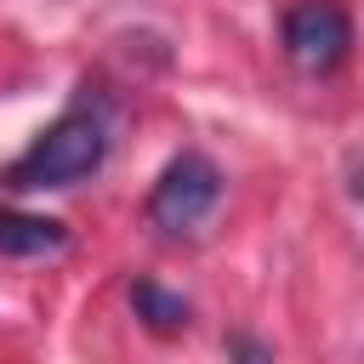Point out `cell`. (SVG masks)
<instances>
[{"label":"cell","instance_id":"obj_1","mask_svg":"<svg viewBox=\"0 0 364 364\" xmlns=\"http://www.w3.org/2000/svg\"><path fill=\"white\" fill-rule=\"evenodd\" d=\"M102 159H108V102L91 97V85H80V97L6 165V188H17V193L74 188L85 176H97Z\"/></svg>","mask_w":364,"mask_h":364},{"label":"cell","instance_id":"obj_2","mask_svg":"<svg viewBox=\"0 0 364 364\" xmlns=\"http://www.w3.org/2000/svg\"><path fill=\"white\" fill-rule=\"evenodd\" d=\"M216 199H222V171H216V159L199 154V148H182V154L154 176V188H148V222H154L159 233H188V228H199V222L216 210Z\"/></svg>","mask_w":364,"mask_h":364},{"label":"cell","instance_id":"obj_3","mask_svg":"<svg viewBox=\"0 0 364 364\" xmlns=\"http://www.w3.org/2000/svg\"><path fill=\"white\" fill-rule=\"evenodd\" d=\"M279 34H284V57L307 74H330L353 51V17L341 0H296L284 11Z\"/></svg>","mask_w":364,"mask_h":364},{"label":"cell","instance_id":"obj_4","mask_svg":"<svg viewBox=\"0 0 364 364\" xmlns=\"http://www.w3.org/2000/svg\"><path fill=\"white\" fill-rule=\"evenodd\" d=\"M131 313L154 330V336H176V330H188V296H176V290H165L159 279H131Z\"/></svg>","mask_w":364,"mask_h":364},{"label":"cell","instance_id":"obj_5","mask_svg":"<svg viewBox=\"0 0 364 364\" xmlns=\"http://www.w3.org/2000/svg\"><path fill=\"white\" fill-rule=\"evenodd\" d=\"M68 228L51 216H23V210H0V256H46L63 250Z\"/></svg>","mask_w":364,"mask_h":364},{"label":"cell","instance_id":"obj_6","mask_svg":"<svg viewBox=\"0 0 364 364\" xmlns=\"http://www.w3.org/2000/svg\"><path fill=\"white\" fill-rule=\"evenodd\" d=\"M222 353H228V364H273V353H267L256 336H245V330H233V336L222 341Z\"/></svg>","mask_w":364,"mask_h":364},{"label":"cell","instance_id":"obj_7","mask_svg":"<svg viewBox=\"0 0 364 364\" xmlns=\"http://www.w3.org/2000/svg\"><path fill=\"white\" fill-rule=\"evenodd\" d=\"M353 193L364 199V171H358V165H353Z\"/></svg>","mask_w":364,"mask_h":364}]
</instances>
